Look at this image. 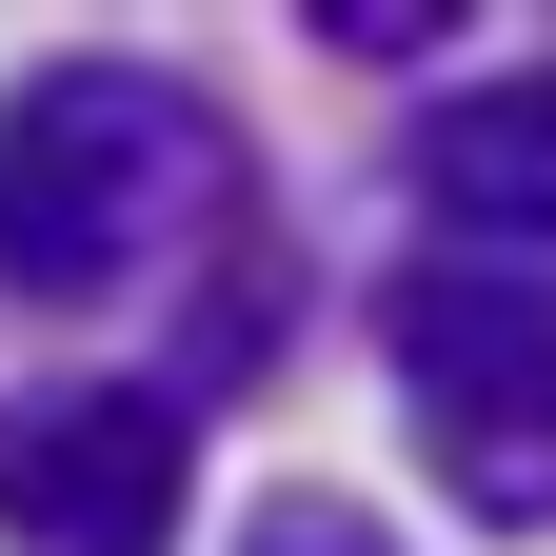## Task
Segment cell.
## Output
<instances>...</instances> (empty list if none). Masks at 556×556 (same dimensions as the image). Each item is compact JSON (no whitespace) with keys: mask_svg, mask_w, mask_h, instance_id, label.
I'll use <instances>...</instances> for the list:
<instances>
[{"mask_svg":"<svg viewBox=\"0 0 556 556\" xmlns=\"http://www.w3.org/2000/svg\"><path fill=\"white\" fill-rule=\"evenodd\" d=\"M199 477L179 378H21L0 397V536L21 556H160Z\"/></svg>","mask_w":556,"mask_h":556,"instance_id":"cell-3","label":"cell"},{"mask_svg":"<svg viewBox=\"0 0 556 556\" xmlns=\"http://www.w3.org/2000/svg\"><path fill=\"white\" fill-rule=\"evenodd\" d=\"M239 556H397V536H378V517H338V497H278Z\"/></svg>","mask_w":556,"mask_h":556,"instance_id":"cell-5","label":"cell"},{"mask_svg":"<svg viewBox=\"0 0 556 556\" xmlns=\"http://www.w3.org/2000/svg\"><path fill=\"white\" fill-rule=\"evenodd\" d=\"M417 199H438V239L556 258V60H517V80H457L438 119H417Z\"/></svg>","mask_w":556,"mask_h":556,"instance_id":"cell-4","label":"cell"},{"mask_svg":"<svg viewBox=\"0 0 556 556\" xmlns=\"http://www.w3.org/2000/svg\"><path fill=\"white\" fill-rule=\"evenodd\" d=\"M219 199H239V139H219L199 80H160V60H40V80L0 100V278H21L40 318L160 278Z\"/></svg>","mask_w":556,"mask_h":556,"instance_id":"cell-1","label":"cell"},{"mask_svg":"<svg viewBox=\"0 0 556 556\" xmlns=\"http://www.w3.org/2000/svg\"><path fill=\"white\" fill-rule=\"evenodd\" d=\"M378 358L417 397V457L477 517H556V258H497V239L397 258L378 278Z\"/></svg>","mask_w":556,"mask_h":556,"instance_id":"cell-2","label":"cell"}]
</instances>
